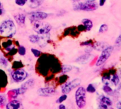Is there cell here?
<instances>
[{
    "mask_svg": "<svg viewBox=\"0 0 121 109\" xmlns=\"http://www.w3.org/2000/svg\"><path fill=\"white\" fill-rule=\"evenodd\" d=\"M16 33V28L14 22L11 19H6L1 22L0 25V35L6 37L11 38Z\"/></svg>",
    "mask_w": 121,
    "mask_h": 109,
    "instance_id": "1",
    "label": "cell"
},
{
    "mask_svg": "<svg viewBox=\"0 0 121 109\" xmlns=\"http://www.w3.org/2000/svg\"><path fill=\"white\" fill-rule=\"evenodd\" d=\"M73 8L75 11H95L99 8V5L97 3L94 2H84L80 1L79 0L74 1Z\"/></svg>",
    "mask_w": 121,
    "mask_h": 109,
    "instance_id": "2",
    "label": "cell"
},
{
    "mask_svg": "<svg viewBox=\"0 0 121 109\" xmlns=\"http://www.w3.org/2000/svg\"><path fill=\"white\" fill-rule=\"evenodd\" d=\"M75 101L77 106L82 109L86 104V90L84 87L77 88L75 92Z\"/></svg>",
    "mask_w": 121,
    "mask_h": 109,
    "instance_id": "3",
    "label": "cell"
},
{
    "mask_svg": "<svg viewBox=\"0 0 121 109\" xmlns=\"http://www.w3.org/2000/svg\"><path fill=\"white\" fill-rule=\"evenodd\" d=\"M33 23H34L33 26V31L38 35H44V34L49 33L52 29V27L50 24L42 22L41 21H35Z\"/></svg>",
    "mask_w": 121,
    "mask_h": 109,
    "instance_id": "4",
    "label": "cell"
},
{
    "mask_svg": "<svg viewBox=\"0 0 121 109\" xmlns=\"http://www.w3.org/2000/svg\"><path fill=\"white\" fill-rule=\"evenodd\" d=\"M113 51V47L111 45H107L103 50L101 54V55L99 57L96 65L97 67H100L106 63V62L108 60V58L111 57L112 52Z\"/></svg>",
    "mask_w": 121,
    "mask_h": 109,
    "instance_id": "5",
    "label": "cell"
},
{
    "mask_svg": "<svg viewBox=\"0 0 121 109\" xmlns=\"http://www.w3.org/2000/svg\"><path fill=\"white\" fill-rule=\"evenodd\" d=\"M81 84V79L79 78L74 79L69 82H66L64 85H62L61 89H62V92L63 94H69L70 92H72L73 89H74L75 88L78 87Z\"/></svg>",
    "mask_w": 121,
    "mask_h": 109,
    "instance_id": "6",
    "label": "cell"
},
{
    "mask_svg": "<svg viewBox=\"0 0 121 109\" xmlns=\"http://www.w3.org/2000/svg\"><path fill=\"white\" fill-rule=\"evenodd\" d=\"M28 72L25 70L17 69L12 72L11 77L16 82H21L28 77Z\"/></svg>",
    "mask_w": 121,
    "mask_h": 109,
    "instance_id": "7",
    "label": "cell"
},
{
    "mask_svg": "<svg viewBox=\"0 0 121 109\" xmlns=\"http://www.w3.org/2000/svg\"><path fill=\"white\" fill-rule=\"evenodd\" d=\"M48 16V13L43 12V11H35L31 12L29 14V19L31 22H35L39 21H43L47 18Z\"/></svg>",
    "mask_w": 121,
    "mask_h": 109,
    "instance_id": "8",
    "label": "cell"
},
{
    "mask_svg": "<svg viewBox=\"0 0 121 109\" xmlns=\"http://www.w3.org/2000/svg\"><path fill=\"white\" fill-rule=\"evenodd\" d=\"M37 93L40 96H51L55 93V90L52 87H45V88H40L37 91Z\"/></svg>",
    "mask_w": 121,
    "mask_h": 109,
    "instance_id": "9",
    "label": "cell"
},
{
    "mask_svg": "<svg viewBox=\"0 0 121 109\" xmlns=\"http://www.w3.org/2000/svg\"><path fill=\"white\" fill-rule=\"evenodd\" d=\"M92 57H93V55H91L90 53H86V54L80 56L79 57H78V59L76 60V62L79 63V64L84 65V64L89 62L91 60Z\"/></svg>",
    "mask_w": 121,
    "mask_h": 109,
    "instance_id": "10",
    "label": "cell"
},
{
    "mask_svg": "<svg viewBox=\"0 0 121 109\" xmlns=\"http://www.w3.org/2000/svg\"><path fill=\"white\" fill-rule=\"evenodd\" d=\"M99 101L101 104H106L108 106H111L113 105L112 100L110 98H108V96H106L105 95H103V94H101L99 96Z\"/></svg>",
    "mask_w": 121,
    "mask_h": 109,
    "instance_id": "11",
    "label": "cell"
},
{
    "mask_svg": "<svg viewBox=\"0 0 121 109\" xmlns=\"http://www.w3.org/2000/svg\"><path fill=\"white\" fill-rule=\"evenodd\" d=\"M82 23L84 26L86 31H90L92 29L93 26H94V23H93L92 21L89 19V18H84V19H82Z\"/></svg>",
    "mask_w": 121,
    "mask_h": 109,
    "instance_id": "12",
    "label": "cell"
},
{
    "mask_svg": "<svg viewBox=\"0 0 121 109\" xmlns=\"http://www.w3.org/2000/svg\"><path fill=\"white\" fill-rule=\"evenodd\" d=\"M43 1V0H28L27 2L28 4V6H30V8L36 9L42 4Z\"/></svg>",
    "mask_w": 121,
    "mask_h": 109,
    "instance_id": "13",
    "label": "cell"
},
{
    "mask_svg": "<svg viewBox=\"0 0 121 109\" xmlns=\"http://www.w3.org/2000/svg\"><path fill=\"white\" fill-rule=\"evenodd\" d=\"M14 18L17 23L20 25H24L26 23V16L23 13H18L14 16Z\"/></svg>",
    "mask_w": 121,
    "mask_h": 109,
    "instance_id": "14",
    "label": "cell"
},
{
    "mask_svg": "<svg viewBox=\"0 0 121 109\" xmlns=\"http://www.w3.org/2000/svg\"><path fill=\"white\" fill-rule=\"evenodd\" d=\"M106 46H107V43H106L105 42L99 41V42L96 43L94 45L93 48L95 49V50H97V51H101V50H103Z\"/></svg>",
    "mask_w": 121,
    "mask_h": 109,
    "instance_id": "15",
    "label": "cell"
},
{
    "mask_svg": "<svg viewBox=\"0 0 121 109\" xmlns=\"http://www.w3.org/2000/svg\"><path fill=\"white\" fill-rule=\"evenodd\" d=\"M20 102L18 101H12L6 105V109H16L20 107Z\"/></svg>",
    "mask_w": 121,
    "mask_h": 109,
    "instance_id": "16",
    "label": "cell"
},
{
    "mask_svg": "<svg viewBox=\"0 0 121 109\" xmlns=\"http://www.w3.org/2000/svg\"><path fill=\"white\" fill-rule=\"evenodd\" d=\"M3 46L5 48L6 50H7V51H10L14 48V45L12 44V42L11 40H8L6 42H4L3 43Z\"/></svg>",
    "mask_w": 121,
    "mask_h": 109,
    "instance_id": "17",
    "label": "cell"
},
{
    "mask_svg": "<svg viewBox=\"0 0 121 109\" xmlns=\"http://www.w3.org/2000/svg\"><path fill=\"white\" fill-rule=\"evenodd\" d=\"M29 40L32 43H38L40 40V35H30L29 36Z\"/></svg>",
    "mask_w": 121,
    "mask_h": 109,
    "instance_id": "18",
    "label": "cell"
},
{
    "mask_svg": "<svg viewBox=\"0 0 121 109\" xmlns=\"http://www.w3.org/2000/svg\"><path fill=\"white\" fill-rule=\"evenodd\" d=\"M33 84H34V80H33V79H30V80L26 82L21 86V87H22L23 89H24L25 90H27L29 87H32V86L33 85Z\"/></svg>",
    "mask_w": 121,
    "mask_h": 109,
    "instance_id": "19",
    "label": "cell"
},
{
    "mask_svg": "<svg viewBox=\"0 0 121 109\" xmlns=\"http://www.w3.org/2000/svg\"><path fill=\"white\" fill-rule=\"evenodd\" d=\"M86 90V92H88L89 94H94L96 92V89L93 84H89L87 86Z\"/></svg>",
    "mask_w": 121,
    "mask_h": 109,
    "instance_id": "20",
    "label": "cell"
},
{
    "mask_svg": "<svg viewBox=\"0 0 121 109\" xmlns=\"http://www.w3.org/2000/svg\"><path fill=\"white\" fill-rule=\"evenodd\" d=\"M108 29V26L107 24H105V23H103L101 25L99 29V33H104L105 32H106Z\"/></svg>",
    "mask_w": 121,
    "mask_h": 109,
    "instance_id": "21",
    "label": "cell"
},
{
    "mask_svg": "<svg viewBox=\"0 0 121 109\" xmlns=\"http://www.w3.org/2000/svg\"><path fill=\"white\" fill-rule=\"evenodd\" d=\"M102 89H103V91L106 94H111L113 92V89H112L111 87L108 84H104Z\"/></svg>",
    "mask_w": 121,
    "mask_h": 109,
    "instance_id": "22",
    "label": "cell"
},
{
    "mask_svg": "<svg viewBox=\"0 0 121 109\" xmlns=\"http://www.w3.org/2000/svg\"><path fill=\"white\" fill-rule=\"evenodd\" d=\"M72 70V67L71 65H65L62 66V72L63 73H67L70 72Z\"/></svg>",
    "mask_w": 121,
    "mask_h": 109,
    "instance_id": "23",
    "label": "cell"
},
{
    "mask_svg": "<svg viewBox=\"0 0 121 109\" xmlns=\"http://www.w3.org/2000/svg\"><path fill=\"white\" fill-rule=\"evenodd\" d=\"M67 94H64L63 95H62L58 99H57V103H58V104H62V102H64L65 100H67Z\"/></svg>",
    "mask_w": 121,
    "mask_h": 109,
    "instance_id": "24",
    "label": "cell"
},
{
    "mask_svg": "<svg viewBox=\"0 0 121 109\" xmlns=\"http://www.w3.org/2000/svg\"><path fill=\"white\" fill-rule=\"evenodd\" d=\"M26 48L23 46H20L18 48V54L20 55H22V56L25 55H26Z\"/></svg>",
    "mask_w": 121,
    "mask_h": 109,
    "instance_id": "25",
    "label": "cell"
},
{
    "mask_svg": "<svg viewBox=\"0 0 121 109\" xmlns=\"http://www.w3.org/2000/svg\"><path fill=\"white\" fill-rule=\"evenodd\" d=\"M0 64L2 65V66H4V67H7V65H8V61H7V60L6 59V58H4V57H0Z\"/></svg>",
    "mask_w": 121,
    "mask_h": 109,
    "instance_id": "26",
    "label": "cell"
},
{
    "mask_svg": "<svg viewBox=\"0 0 121 109\" xmlns=\"http://www.w3.org/2000/svg\"><path fill=\"white\" fill-rule=\"evenodd\" d=\"M27 1H28V0H15V3L20 6H24L27 3Z\"/></svg>",
    "mask_w": 121,
    "mask_h": 109,
    "instance_id": "27",
    "label": "cell"
},
{
    "mask_svg": "<svg viewBox=\"0 0 121 109\" xmlns=\"http://www.w3.org/2000/svg\"><path fill=\"white\" fill-rule=\"evenodd\" d=\"M31 51H32L33 54L34 55V56H35V57H38L40 55V51L38 50L37 49L32 48V49H31Z\"/></svg>",
    "mask_w": 121,
    "mask_h": 109,
    "instance_id": "28",
    "label": "cell"
},
{
    "mask_svg": "<svg viewBox=\"0 0 121 109\" xmlns=\"http://www.w3.org/2000/svg\"><path fill=\"white\" fill-rule=\"evenodd\" d=\"M116 45L118 46H121V33L116 39Z\"/></svg>",
    "mask_w": 121,
    "mask_h": 109,
    "instance_id": "29",
    "label": "cell"
},
{
    "mask_svg": "<svg viewBox=\"0 0 121 109\" xmlns=\"http://www.w3.org/2000/svg\"><path fill=\"white\" fill-rule=\"evenodd\" d=\"M92 44V41L91 40H86L82 43H81V45H84V46H91Z\"/></svg>",
    "mask_w": 121,
    "mask_h": 109,
    "instance_id": "30",
    "label": "cell"
},
{
    "mask_svg": "<svg viewBox=\"0 0 121 109\" xmlns=\"http://www.w3.org/2000/svg\"><path fill=\"white\" fill-rule=\"evenodd\" d=\"M77 30L79 31H86V28H85V27H84V26L83 24H81L77 27Z\"/></svg>",
    "mask_w": 121,
    "mask_h": 109,
    "instance_id": "31",
    "label": "cell"
},
{
    "mask_svg": "<svg viewBox=\"0 0 121 109\" xmlns=\"http://www.w3.org/2000/svg\"><path fill=\"white\" fill-rule=\"evenodd\" d=\"M6 99L4 97H3L2 96H0V106H2L5 104Z\"/></svg>",
    "mask_w": 121,
    "mask_h": 109,
    "instance_id": "32",
    "label": "cell"
},
{
    "mask_svg": "<svg viewBox=\"0 0 121 109\" xmlns=\"http://www.w3.org/2000/svg\"><path fill=\"white\" fill-rule=\"evenodd\" d=\"M4 7H3V5H2V4L1 3V1H0V16H1V15H3L4 13Z\"/></svg>",
    "mask_w": 121,
    "mask_h": 109,
    "instance_id": "33",
    "label": "cell"
},
{
    "mask_svg": "<svg viewBox=\"0 0 121 109\" xmlns=\"http://www.w3.org/2000/svg\"><path fill=\"white\" fill-rule=\"evenodd\" d=\"M99 108H101V109H107L108 106L107 105H106V104H101V103H100V105L99 106Z\"/></svg>",
    "mask_w": 121,
    "mask_h": 109,
    "instance_id": "34",
    "label": "cell"
},
{
    "mask_svg": "<svg viewBox=\"0 0 121 109\" xmlns=\"http://www.w3.org/2000/svg\"><path fill=\"white\" fill-rule=\"evenodd\" d=\"M106 0H99V6H104L106 4Z\"/></svg>",
    "mask_w": 121,
    "mask_h": 109,
    "instance_id": "35",
    "label": "cell"
},
{
    "mask_svg": "<svg viewBox=\"0 0 121 109\" xmlns=\"http://www.w3.org/2000/svg\"><path fill=\"white\" fill-rule=\"evenodd\" d=\"M59 109H66V106L64 105V104H60V105L59 106Z\"/></svg>",
    "mask_w": 121,
    "mask_h": 109,
    "instance_id": "36",
    "label": "cell"
},
{
    "mask_svg": "<svg viewBox=\"0 0 121 109\" xmlns=\"http://www.w3.org/2000/svg\"><path fill=\"white\" fill-rule=\"evenodd\" d=\"M96 0H83V1L84 2H88V3H91V2H94Z\"/></svg>",
    "mask_w": 121,
    "mask_h": 109,
    "instance_id": "37",
    "label": "cell"
}]
</instances>
